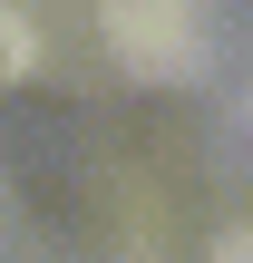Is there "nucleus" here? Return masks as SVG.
Returning a JSON list of instances; mask_svg holds the SVG:
<instances>
[{"mask_svg":"<svg viewBox=\"0 0 253 263\" xmlns=\"http://www.w3.org/2000/svg\"><path fill=\"white\" fill-rule=\"evenodd\" d=\"M98 29L146 88L205 68V0H98Z\"/></svg>","mask_w":253,"mask_h":263,"instance_id":"f257e3e1","label":"nucleus"},{"mask_svg":"<svg viewBox=\"0 0 253 263\" xmlns=\"http://www.w3.org/2000/svg\"><path fill=\"white\" fill-rule=\"evenodd\" d=\"M29 49H39V39H29V20L0 0V78H20V68H29Z\"/></svg>","mask_w":253,"mask_h":263,"instance_id":"f03ea898","label":"nucleus"},{"mask_svg":"<svg viewBox=\"0 0 253 263\" xmlns=\"http://www.w3.org/2000/svg\"><path fill=\"white\" fill-rule=\"evenodd\" d=\"M224 263H253V234H234V244H224Z\"/></svg>","mask_w":253,"mask_h":263,"instance_id":"7ed1b4c3","label":"nucleus"}]
</instances>
